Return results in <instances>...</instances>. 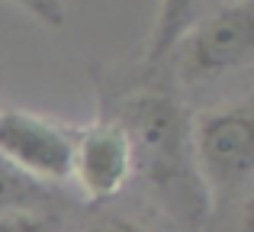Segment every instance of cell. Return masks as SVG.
<instances>
[{
	"mask_svg": "<svg viewBox=\"0 0 254 232\" xmlns=\"http://www.w3.org/2000/svg\"><path fill=\"white\" fill-rule=\"evenodd\" d=\"M113 123L129 136L138 174L148 177L180 216H203L209 194L193 158V123L177 97L161 90L135 94L119 107Z\"/></svg>",
	"mask_w": 254,
	"mask_h": 232,
	"instance_id": "cell-1",
	"label": "cell"
},
{
	"mask_svg": "<svg viewBox=\"0 0 254 232\" xmlns=\"http://www.w3.org/2000/svg\"><path fill=\"white\" fill-rule=\"evenodd\" d=\"M193 158L212 200H229L254 177V97L193 119Z\"/></svg>",
	"mask_w": 254,
	"mask_h": 232,
	"instance_id": "cell-2",
	"label": "cell"
},
{
	"mask_svg": "<svg viewBox=\"0 0 254 232\" xmlns=\"http://www.w3.org/2000/svg\"><path fill=\"white\" fill-rule=\"evenodd\" d=\"M174 52L187 81H209L254 62V0H235L203 13Z\"/></svg>",
	"mask_w": 254,
	"mask_h": 232,
	"instance_id": "cell-3",
	"label": "cell"
},
{
	"mask_svg": "<svg viewBox=\"0 0 254 232\" xmlns=\"http://www.w3.org/2000/svg\"><path fill=\"white\" fill-rule=\"evenodd\" d=\"M71 139L74 132L45 116L0 107V158L42 184L71 177Z\"/></svg>",
	"mask_w": 254,
	"mask_h": 232,
	"instance_id": "cell-4",
	"label": "cell"
},
{
	"mask_svg": "<svg viewBox=\"0 0 254 232\" xmlns=\"http://www.w3.org/2000/svg\"><path fill=\"white\" fill-rule=\"evenodd\" d=\"M135 174L132 145L123 126L103 119L71 139V177L87 200H110Z\"/></svg>",
	"mask_w": 254,
	"mask_h": 232,
	"instance_id": "cell-5",
	"label": "cell"
},
{
	"mask_svg": "<svg viewBox=\"0 0 254 232\" xmlns=\"http://www.w3.org/2000/svg\"><path fill=\"white\" fill-rule=\"evenodd\" d=\"M203 0H158L155 26L148 36V62H161L184 39V32L196 23Z\"/></svg>",
	"mask_w": 254,
	"mask_h": 232,
	"instance_id": "cell-6",
	"label": "cell"
},
{
	"mask_svg": "<svg viewBox=\"0 0 254 232\" xmlns=\"http://www.w3.org/2000/svg\"><path fill=\"white\" fill-rule=\"evenodd\" d=\"M52 190L49 184L23 174L10 161L0 158V213L3 210H23V207H49Z\"/></svg>",
	"mask_w": 254,
	"mask_h": 232,
	"instance_id": "cell-7",
	"label": "cell"
},
{
	"mask_svg": "<svg viewBox=\"0 0 254 232\" xmlns=\"http://www.w3.org/2000/svg\"><path fill=\"white\" fill-rule=\"evenodd\" d=\"M0 232H62V223L49 207H23L0 213Z\"/></svg>",
	"mask_w": 254,
	"mask_h": 232,
	"instance_id": "cell-8",
	"label": "cell"
},
{
	"mask_svg": "<svg viewBox=\"0 0 254 232\" xmlns=\"http://www.w3.org/2000/svg\"><path fill=\"white\" fill-rule=\"evenodd\" d=\"M13 6H19L23 13H29L32 19L52 26V29H62L64 26V0H10Z\"/></svg>",
	"mask_w": 254,
	"mask_h": 232,
	"instance_id": "cell-9",
	"label": "cell"
},
{
	"mask_svg": "<svg viewBox=\"0 0 254 232\" xmlns=\"http://www.w3.org/2000/svg\"><path fill=\"white\" fill-rule=\"evenodd\" d=\"M84 232H148L138 220L132 216H123V213H106V216H97Z\"/></svg>",
	"mask_w": 254,
	"mask_h": 232,
	"instance_id": "cell-10",
	"label": "cell"
},
{
	"mask_svg": "<svg viewBox=\"0 0 254 232\" xmlns=\"http://www.w3.org/2000/svg\"><path fill=\"white\" fill-rule=\"evenodd\" d=\"M235 232H254V177L245 187V200H242L238 216H235Z\"/></svg>",
	"mask_w": 254,
	"mask_h": 232,
	"instance_id": "cell-11",
	"label": "cell"
},
{
	"mask_svg": "<svg viewBox=\"0 0 254 232\" xmlns=\"http://www.w3.org/2000/svg\"><path fill=\"white\" fill-rule=\"evenodd\" d=\"M225 3H235V0H203V3H199V16H203V13H209V10H219V6H225Z\"/></svg>",
	"mask_w": 254,
	"mask_h": 232,
	"instance_id": "cell-12",
	"label": "cell"
}]
</instances>
